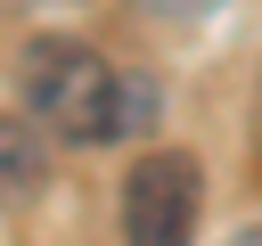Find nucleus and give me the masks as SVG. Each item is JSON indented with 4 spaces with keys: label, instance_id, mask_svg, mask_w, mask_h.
I'll return each instance as SVG.
<instances>
[{
    "label": "nucleus",
    "instance_id": "f257e3e1",
    "mask_svg": "<svg viewBox=\"0 0 262 246\" xmlns=\"http://www.w3.org/2000/svg\"><path fill=\"white\" fill-rule=\"evenodd\" d=\"M16 107L74 148H106V139H123L156 115V90L139 74H123L106 49H90L74 33H41L16 57Z\"/></svg>",
    "mask_w": 262,
    "mask_h": 246
},
{
    "label": "nucleus",
    "instance_id": "f03ea898",
    "mask_svg": "<svg viewBox=\"0 0 262 246\" xmlns=\"http://www.w3.org/2000/svg\"><path fill=\"white\" fill-rule=\"evenodd\" d=\"M205 172L188 148H156L123 172V246H196Z\"/></svg>",
    "mask_w": 262,
    "mask_h": 246
},
{
    "label": "nucleus",
    "instance_id": "7ed1b4c3",
    "mask_svg": "<svg viewBox=\"0 0 262 246\" xmlns=\"http://www.w3.org/2000/svg\"><path fill=\"white\" fill-rule=\"evenodd\" d=\"M49 180V148L33 115H0V205H33Z\"/></svg>",
    "mask_w": 262,
    "mask_h": 246
},
{
    "label": "nucleus",
    "instance_id": "20e7f679",
    "mask_svg": "<svg viewBox=\"0 0 262 246\" xmlns=\"http://www.w3.org/2000/svg\"><path fill=\"white\" fill-rule=\"evenodd\" d=\"M139 8H156V16H205L213 0H139Z\"/></svg>",
    "mask_w": 262,
    "mask_h": 246
}]
</instances>
